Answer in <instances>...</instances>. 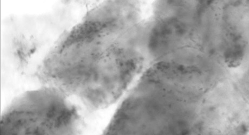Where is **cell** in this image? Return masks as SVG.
Wrapping results in <instances>:
<instances>
[{
    "label": "cell",
    "instance_id": "6da1fadb",
    "mask_svg": "<svg viewBox=\"0 0 249 135\" xmlns=\"http://www.w3.org/2000/svg\"><path fill=\"white\" fill-rule=\"evenodd\" d=\"M65 94L52 86L28 91L2 116L1 135H75L80 117Z\"/></svg>",
    "mask_w": 249,
    "mask_h": 135
},
{
    "label": "cell",
    "instance_id": "7a4b0ae2",
    "mask_svg": "<svg viewBox=\"0 0 249 135\" xmlns=\"http://www.w3.org/2000/svg\"><path fill=\"white\" fill-rule=\"evenodd\" d=\"M71 1L87 7L90 3V0H71Z\"/></svg>",
    "mask_w": 249,
    "mask_h": 135
}]
</instances>
